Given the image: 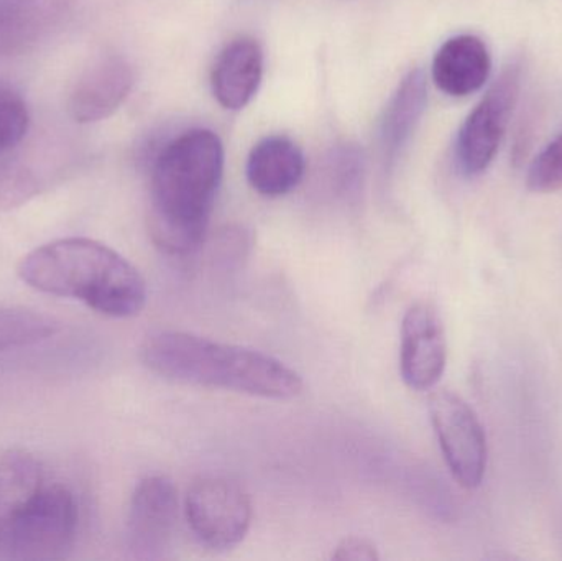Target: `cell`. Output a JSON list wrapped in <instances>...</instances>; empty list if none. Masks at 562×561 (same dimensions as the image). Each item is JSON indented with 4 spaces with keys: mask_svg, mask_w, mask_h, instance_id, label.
Masks as SVG:
<instances>
[{
    "mask_svg": "<svg viewBox=\"0 0 562 561\" xmlns=\"http://www.w3.org/2000/svg\"><path fill=\"white\" fill-rule=\"evenodd\" d=\"M224 171L220 137L206 128L165 145L151 168L150 234L171 256L194 253L206 236Z\"/></svg>",
    "mask_w": 562,
    "mask_h": 561,
    "instance_id": "6da1fadb",
    "label": "cell"
},
{
    "mask_svg": "<svg viewBox=\"0 0 562 561\" xmlns=\"http://www.w3.org/2000/svg\"><path fill=\"white\" fill-rule=\"evenodd\" d=\"M140 358L148 371L178 384L273 401H290L304 389L301 375L280 359L193 333H151L142 345Z\"/></svg>",
    "mask_w": 562,
    "mask_h": 561,
    "instance_id": "7a4b0ae2",
    "label": "cell"
},
{
    "mask_svg": "<svg viewBox=\"0 0 562 561\" xmlns=\"http://www.w3.org/2000/svg\"><path fill=\"white\" fill-rule=\"evenodd\" d=\"M20 279L48 295L78 300L111 318H131L147 303L137 269L105 244L69 237L45 244L20 260Z\"/></svg>",
    "mask_w": 562,
    "mask_h": 561,
    "instance_id": "3957f363",
    "label": "cell"
},
{
    "mask_svg": "<svg viewBox=\"0 0 562 561\" xmlns=\"http://www.w3.org/2000/svg\"><path fill=\"white\" fill-rule=\"evenodd\" d=\"M78 523V504L71 491L46 483L10 530L0 557L20 561L65 559L75 547Z\"/></svg>",
    "mask_w": 562,
    "mask_h": 561,
    "instance_id": "277c9868",
    "label": "cell"
},
{
    "mask_svg": "<svg viewBox=\"0 0 562 561\" xmlns=\"http://www.w3.org/2000/svg\"><path fill=\"white\" fill-rule=\"evenodd\" d=\"M188 527L201 546L226 552L239 546L252 526V501L243 486L221 476L194 481L184 497Z\"/></svg>",
    "mask_w": 562,
    "mask_h": 561,
    "instance_id": "5b68a950",
    "label": "cell"
},
{
    "mask_svg": "<svg viewBox=\"0 0 562 561\" xmlns=\"http://www.w3.org/2000/svg\"><path fill=\"white\" fill-rule=\"evenodd\" d=\"M520 79L521 66L508 65L462 124L456 142V164L465 177L484 173L494 161L517 105Z\"/></svg>",
    "mask_w": 562,
    "mask_h": 561,
    "instance_id": "8992f818",
    "label": "cell"
},
{
    "mask_svg": "<svg viewBox=\"0 0 562 561\" xmlns=\"http://www.w3.org/2000/svg\"><path fill=\"white\" fill-rule=\"evenodd\" d=\"M429 415L454 480L465 490L481 486L487 470V438L477 415L451 391L432 392Z\"/></svg>",
    "mask_w": 562,
    "mask_h": 561,
    "instance_id": "52a82bcc",
    "label": "cell"
},
{
    "mask_svg": "<svg viewBox=\"0 0 562 561\" xmlns=\"http://www.w3.org/2000/svg\"><path fill=\"white\" fill-rule=\"evenodd\" d=\"M178 491L167 476H148L135 487L127 519V549L137 560H164L178 527Z\"/></svg>",
    "mask_w": 562,
    "mask_h": 561,
    "instance_id": "ba28073f",
    "label": "cell"
},
{
    "mask_svg": "<svg viewBox=\"0 0 562 561\" xmlns=\"http://www.w3.org/2000/svg\"><path fill=\"white\" fill-rule=\"evenodd\" d=\"M448 361L445 326L431 303H415L402 323L400 372L413 391H429L438 384Z\"/></svg>",
    "mask_w": 562,
    "mask_h": 561,
    "instance_id": "9c48e42d",
    "label": "cell"
},
{
    "mask_svg": "<svg viewBox=\"0 0 562 561\" xmlns=\"http://www.w3.org/2000/svg\"><path fill=\"white\" fill-rule=\"evenodd\" d=\"M134 71L127 59L109 55L81 76L69 98V114L78 124L111 117L127 99Z\"/></svg>",
    "mask_w": 562,
    "mask_h": 561,
    "instance_id": "30bf717a",
    "label": "cell"
},
{
    "mask_svg": "<svg viewBox=\"0 0 562 561\" xmlns=\"http://www.w3.org/2000/svg\"><path fill=\"white\" fill-rule=\"evenodd\" d=\"M492 58L487 45L475 35H458L445 42L432 61L436 86L452 98H465L487 82Z\"/></svg>",
    "mask_w": 562,
    "mask_h": 561,
    "instance_id": "8fae6325",
    "label": "cell"
},
{
    "mask_svg": "<svg viewBox=\"0 0 562 561\" xmlns=\"http://www.w3.org/2000/svg\"><path fill=\"white\" fill-rule=\"evenodd\" d=\"M263 75V53L256 40H234L217 56L213 69V92L223 108H246L257 89Z\"/></svg>",
    "mask_w": 562,
    "mask_h": 561,
    "instance_id": "7c38bea8",
    "label": "cell"
},
{
    "mask_svg": "<svg viewBox=\"0 0 562 561\" xmlns=\"http://www.w3.org/2000/svg\"><path fill=\"white\" fill-rule=\"evenodd\" d=\"M304 155L296 144L281 135L263 138L247 161V180L263 197H283L304 177Z\"/></svg>",
    "mask_w": 562,
    "mask_h": 561,
    "instance_id": "4fadbf2b",
    "label": "cell"
},
{
    "mask_svg": "<svg viewBox=\"0 0 562 561\" xmlns=\"http://www.w3.org/2000/svg\"><path fill=\"white\" fill-rule=\"evenodd\" d=\"M45 486V471L33 455L23 450L0 455V547Z\"/></svg>",
    "mask_w": 562,
    "mask_h": 561,
    "instance_id": "5bb4252c",
    "label": "cell"
},
{
    "mask_svg": "<svg viewBox=\"0 0 562 561\" xmlns=\"http://www.w3.org/2000/svg\"><path fill=\"white\" fill-rule=\"evenodd\" d=\"M428 101V82L423 69H412L400 82L386 105L380 127V150L386 165L395 164L418 127Z\"/></svg>",
    "mask_w": 562,
    "mask_h": 561,
    "instance_id": "9a60e30c",
    "label": "cell"
},
{
    "mask_svg": "<svg viewBox=\"0 0 562 561\" xmlns=\"http://www.w3.org/2000/svg\"><path fill=\"white\" fill-rule=\"evenodd\" d=\"M59 329L61 325L45 313L0 308V352L45 341Z\"/></svg>",
    "mask_w": 562,
    "mask_h": 561,
    "instance_id": "2e32d148",
    "label": "cell"
},
{
    "mask_svg": "<svg viewBox=\"0 0 562 561\" xmlns=\"http://www.w3.org/2000/svg\"><path fill=\"white\" fill-rule=\"evenodd\" d=\"M30 131V112L19 91L0 85V158L12 155Z\"/></svg>",
    "mask_w": 562,
    "mask_h": 561,
    "instance_id": "e0dca14e",
    "label": "cell"
},
{
    "mask_svg": "<svg viewBox=\"0 0 562 561\" xmlns=\"http://www.w3.org/2000/svg\"><path fill=\"white\" fill-rule=\"evenodd\" d=\"M12 155L0 158V210L22 206L42 187L38 175Z\"/></svg>",
    "mask_w": 562,
    "mask_h": 561,
    "instance_id": "ac0fdd59",
    "label": "cell"
},
{
    "mask_svg": "<svg viewBox=\"0 0 562 561\" xmlns=\"http://www.w3.org/2000/svg\"><path fill=\"white\" fill-rule=\"evenodd\" d=\"M527 184L535 193L562 190V132L535 157L528 170Z\"/></svg>",
    "mask_w": 562,
    "mask_h": 561,
    "instance_id": "d6986e66",
    "label": "cell"
},
{
    "mask_svg": "<svg viewBox=\"0 0 562 561\" xmlns=\"http://www.w3.org/2000/svg\"><path fill=\"white\" fill-rule=\"evenodd\" d=\"M330 559L339 561H375L379 560V553H376L375 547L369 540L349 537V539H344L336 547Z\"/></svg>",
    "mask_w": 562,
    "mask_h": 561,
    "instance_id": "ffe728a7",
    "label": "cell"
}]
</instances>
